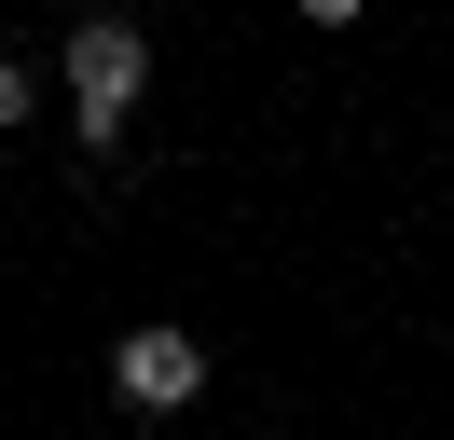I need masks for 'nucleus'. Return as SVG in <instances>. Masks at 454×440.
Returning a JSON list of instances; mask_svg holds the SVG:
<instances>
[{
  "label": "nucleus",
  "mask_w": 454,
  "mask_h": 440,
  "mask_svg": "<svg viewBox=\"0 0 454 440\" xmlns=\"http://www.w3.org/2000/svg\"><path fill=\"white\" fill-rule=\"evenodd\" d=\"M138 97H152V42L124 14H83L69 28V124H83V152H111Z\"/></svg>",
  "instance_id": "obj_1"
},
{
  "label": "nucleus",
  "mask_w": 454,
  "mask_h": 440,
  "mask_svg": "<svg viewBox=\"0 0 454 440\" xmlns=\"http://www.w3.org/2000/svg\"><path fill=\"white\" fill-rule=\"evenodd\" d=\"M111 399H124V412H193V399H207V344L166 330V317L124 330V344H111Z\"/></svg>",
  "instance_id": "obj_2"
},
{
  "label": "nucleus",
  "mask_w": 454,
  "mask_h": 440,
  "mask_svg": "<svg viewBox=\"0 0 454 440\" xmlns=\"http://www.w3.org/2000/svg\"><path fill=\"white\" fill-rule=\"evenodd\" d=\"M28 110H42V82H28V55H0V138L28 124Z\"/></svg>",
  "instance_id": "obj_3"
}]
</instances>
